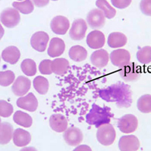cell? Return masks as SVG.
Returning a JSON list of instances; mask_svg holds the SVG:
<instances>
[{
	"label": "cell",
	"instance_id": "44dd1931",
	"mask_svg": "<svg viewBox=\"0 0 151 151\" xmlns=\"http://www.w3.org/2000/svg\"><path fill=\"white\" fill-rule=\"evenodd\" d=\"M21 58V52L16 46H9L2 52V58L10 64H15Z\"/></svg>",
	"mask_w": 151,
	"mask_h": 151
},
{
	"label": "cell",
	"instance_id": "8fae6325",
	"mask_svg": "<svg viewBox=\"0 0 151 151\" xmlns=\"http://www.w3.org/2000/svg\"><path fill=\"white\" fill-rule=\"evenodd\" d=\"M63 137L65 142L70 146H77L83 140V132L74 126L66 129Z\"/></svg>",
	"mask_w": 151,
	"mask_h": 151
},
{
	"label": "cell",
	"instance_id": "3957f363",
	"mask_svg": "<svg viewBox=\"0 0 151 151\" xmlns=\"http://www.w3.org/2000/svg\"><path fill=\"white\" fill-rule=\"evenodd\" d=\"M96 136L100 144L104 146H110L116 139L115 129L110 124H104L98 128Z\"/></svg>",
	"mask_w": 151,
	"mask_h": 151
},
{
	"label": "cell",
	"instance_id": "d6986e66",
	"mask_svg": "<svg viewBox=\"0 0 151 151\" xmlns=\"http://www.w3.org/2000/svg\"><path fill=\"white\" fill-rule=\"evenodd\" d=\"M109 58H110V57L106 50L99 49L91 54V62L94 67L102 68L107 65Z\"/></svg>",
	"mask_w": 151,
	"mask_h": 151
},
{
	"label": "cell",
	"instance_id": "d590c367",
	"mask_svg": "<svg viewBox=\"0 0 151 151\" xmlns=\"http://www.w3.org/2000/svg\"><path fill=\"white\" fill-rule=\"evenodd\" d=\"M140 9L144 15L151 16V0H141Z\"/></svg>",
	"mask_w": 151,
	"mask_h": 151
},
{
	"label": "cell",
	"instance_id": "5bb4252c",
	"mask_svg": "<svg viewBox=\"0 0 151 151\" xmlns=\"http://www.w3.org/2000/svg\"><path fill=\"white\" fill-rule=\"evenodd\" d=\"M50 27L55 34L64 35L70 27V21L64 16H56L51 21Z\"/></svg>",
	"mask_w": 151,
	"mask_h": 151
},
{
	"label": "cell",
	"instance_id": "7bdbcfd3",
	"mask_svg": "<svg viewBox=\"0 0 151 151\" xmlns=\"http://www.w3.org/2000/svg\"><path fill=\"white\" fill-rule=\"evenodd\" d=\"M0 123H1V118H0Z\"/></svg>",
	"mask_w": 151,
	"mask_h": 151
},
{
	"label": "cell",
	"instance_id": "1f68e13d",
	"mask_svg": "<svg viewBox=\"0 0 151 151\" xmlns=\"http://www.w3.org/2000/svg\"><path fill=\"white\" fill-rule=\"evenodd\" d=\"M137 60L142 64H148L151 62V46H144L137 52Z\"/></svg>",
	"mask_w": 151,
	"mask_h": 151
},
{
	"label": "cell",
	"instance_id": "484cf974",
	"mask_svg": "<svg viewBox=\"0 0 151 151\" xmlns=\"http://www.w3.org/2000/svg\"><path fill=\"white\" fill-rule=\"evenodd\" d=\"M13 120L17 125L24 128H29L33 124V119L27 113L17 110L13 116Z\"/></svg>",
	"mask_w": 151,
	"mask_h": 151
},
{
	"label": "cell",
	"instance_id": "4dcf8cb0",
	"mask_svg": "<svg viewBox=\"0 0 151 151\" xmlns=\"http://www.w3.org/2000/svg\"><path fill=\"white\" fill-rule=\"evenodd\" d=\"M22 72L28 76H33L36 73V64L32 59H25L21 64Z\"/></svg>",
	"mask_w": 151,
	"mask_h": 151
},
{
	"label": "cell",
	"instance_id": "9c48e42d",
	"mask_svg": "<svg viewBox=\"0 0 151 151\" xmlns=\"http://www.w3.org/2000/svg\"><path fill=\"white\" fill-rule=\"evenodd\" d=\"M49 36L48 33L43 31L36 32L32 36L30 40V45L33 49L37 52H43L46 50Z\"/></svg>",
	"mask_w": 151,
	"mask_h": 151
},
{
	"label": "cell",
	"instance_id": "4316f807",
	"mask_svg": "<svg viewBox=\"0 0 151 151\" xmlns=\"http://www.w3.org/2000/svg\"><path fill=\"white\" fill-rule=\"evenodd\" d=\"M95 5L100 10L103 12L105 17L107 19H112L115 17L116 11L112 7L106 0H97Z\"/></svg>",
	"mask_w": 151,
	"mask_h": 151
},
{
	"label": "cell",
	"instance_id": "7402d4cb",
	"mask_svg": "<svg viewBox=\"0 0 151 151\" xmlns=\"http://www.w3.org/2000/svg\"><path fill=\"white\" fill-rule=\"evenodd\" d=\"M126 43H127V37L123 33L114 32L109 35L107 44L110 48H121L126 45Z\"/></svg>",
	"mask_w": 151,
	"mask_h": 151
},
{
	"label": "cell",
	"instance_id": "f6af8a7d",
	"mask_svg": "<svg viewBox=\"0 0 151 151\" xmlns=\"http://www.w3.org/2000/svg\"><path fill=\"white\" fill-rule=\"evenodd\" d=\"M0 61H1V57H0Z\"/></svg>",
	"mask_w": 151,
	"mask_h": 151
},
{
	"label": "cell",
	"instance_id": "ffe728a7",
	"mask_svg": "<svg viewBox=\"0 0 151 151\" xmlns=\"http://www.w3.org/2000/svg\"><path fill=\"white\" fill-rule=\"evenodd\" d=\"M13 142L17 147H25L30 143L31 135L29 132L22 129H16L13 132Z\"/></svg>",
	"mask_w": 151,
	"mask_h": 151
},
{
	"label": "cell",
	"instance_id": "e0dca14e",
	"mask_svg": "<svg viewBox=\"0 0 151 151\" xmlns=\"http://www.w3.org/2000/svg\"><path fill=\"white\" fill-rule=\"evenodd\" d=\"M49 125L52 130L58 133H61L65 132L67 129L68 122L64 115L60 113H55L50 117Z\"/></svg>",
	"mask_w": 151,
	"mask_h": 151
},
{
	"label": "cell",
	"instance_id": "83f0119b",
	"mask_svg": "<svg viewBox=\"0 0 151 151\" xmlns=\"http://www.w3.org/2000/svg\"><path fill=\"white\" fill-rule=\"evenodd\" d=\"M33 87L35 90L40 94H45L48 91L49 83L46 78L42 76H36L33 79Z\"/></svg>",
	"mask_w": 151,
	"mask_h": 151
},
{
	"label": "cell",
	"instance_id": "d6a6232c",
	"mask_svg": "<svg viewBox=\"0 0 151 151\" xmlns=\"http://www.w3.org/2000/svg\"><path fill=\"white\" fill-rule=\"evenodd\" d=\"M15 75L12 70L0 71V86L7 87L14 82Z\"/></svg>",
	"mask_w": 151,
	"mask_h": 151
},
{
	"label": "cell",
	"instance_id": "e575fe53",
	"mask_svg": "<svg viewBox=\"0 0 151 151\" xmlns=\"http://www.w3.org/2000/svg\"><path fill=\"white\" fill-rule=\"evenodd\" d=\"M52 60L49 59H45L40 62L39 65V70L42 75H51L52 71Z\"/></svg>",
	"mask_w": 151,
	"mask_h": 151
},
{
	"label": "cell",
	"instance_id": "8d00e7d4",
	"mask_svg": "<svg viewBox=\"0 0 151 151\" xmlns=\"http://www.w3.org/2000/svg\"><path fill=\"white\" fill-rule=\"evenodd\" d=\"M132 1V0H111V2L114 7L119 9H124L129 7Z\"/></svg>",
	"mask_w": 151,
	"mask_h": 151
},
{
	"label": "cell",
	"instance_id": "cb8c5ba5",
	"mask_svg": "<svg viewBox=\"0 0 151 151\" xmlns=\"http://www.w3.org/2000/svg\"><path fill=\"white\" fill-rule=\"evenodd\" d=\"M70 68V63L65 58H55L52 62V71L56 75L62 76L67 73Z\"/></svg>",
	"mask_w": 151,
	"mask_h": 151
},
{
	"label": "cell",
	"instance_id": "74e56055",
	"mask_svg": "<svg viewBox=\"0 0 151 151\" xmlns=\"http://www.w3.org/2000/svg\"><path fill=\"white\" fill-rule=\"evenodd\" d=\"M31 1L33 3V5L39 8L45 7L49 3V0H31Z\"/></svg>",
	"mask_w": 151,
	"mask_h": 151
},
{
	"label": "cell",
	"instance_id": "60d3db41",
	"mask_svg": "<svg viewBox=\"0 0 151 151\" xmlns=\"http://www.w3.org/2000/svg\"><path fill=\"white\" fill-rule=\"evenodd\" d=\"M4 33H5V30H4V28L2 27V24L0 23V40H2V38L3 37Z\"/></svg>",
	"mask_w": 151,
	"mask_h": 151
},
{
	"label": "cell",
	"instance_id": "ac0fdd59",
	"mask_svg": "<svg viewBox=\"0 0 151 151\" xmlns=\"http://www.w3.org/2000/svg\"><path fill=\"white\" fill-rule=\"evenodd\" d=\"M65 50V43L60 38H52L48 48V55L52 58H57L63 55Z\"/></svg>",
	"mask_w": 151,
	"mask_h": 151
},
{
	"label": "cell",
	"instance_id": "2e32d148",
	"mask_svg": "<svg viewBox=\"0 0 151 151\" xmlns=\"http://www.w3.org/2000/svg\"><path fill=\"white\" fill-rule=\"evenodd\" d=\"M86 43L89 48L93 49L102 48L105 44L104 34L99 30L91 31L87 36Z\"/></svg>",
	"mask_w": 151,
	"mask_h": 151
},
{
	"label": "cell",
	"instance_id": "8992f818",
	"mask_svg": "<svg viewBox=\"0 0 151 151\" xmlns=\"http://www.w3.org/2000/svg\"><path fill=\"white\" fill-rule=\"evenodd\" d=\"M138 125V120L135 116L132 114H125L118 121V128L125 134H129L135 132Z\"/></svg>",
	"mask_w": 151,
	"mask_h": 151
},
{
	"label": "cell",
	"instance_id": "f35d334b",
	"mask_svg": "<svg viewBox=\"0 0 151 151\" xmlns=\"http://www.w3.org/2000/svg\"><path fill=\"white\" fill-rule=\"evenodd\" d=\"M73 151H92L91 148L88 145L83 144V145H79V146L76 147V148L73 150Z\"/></svg>",
	"mask_w": 151,
	"mask_h": 151
},
{
	"label": "cell",
	"instance_id": "d4e9b609",
	"mask_svg": "<svg viewBox=\"0 0 151 151\" xmlns=\"http://www.w3.org/2000/svg\"><path fill=\"white\" fill-rule=\"evenodd\" d=\"M69 56L76 62H82L88 57V52L86 48L80 45H74L69 50Z\"/></svg>",
	"mask_w": 151,
	"mask_h": 151
},
{
	"label": "cell",
	"instance_id": "ba28073f",
	"mask_svg": "<svg viewBox=\"0 0 151 151\" xmlns=\"http://www.w3.org/2000/svg\"><path fill=\"white\" fill-rule=\"evenodd\" d=\"M105 16L100 9H92L88 12L86 17L88 26L94 29H101L105 24Z\"/></svg>",
	"mask_w": 151,
	"mask_h": 151
},
{
	"label": "cell",
	"instance_id": "277c9868",
	"mask_svg": "<svg viewBox=\"0 0 151 151\" xmlns=\"http://www.w3.org/2000/svg\"><path fill=\"white\" fill-rule=\"evenodd\" d=\"M0 21L8 28L16 27L21 21L19 12L14 8H6L0 14Z\"/></svg>",
	"mask_w": 151,
	"mask_h": 151
},
{
	"label": "cell",
	"instance_id": "7a4b0ae2",
	"mask_svg": "<svg viewBox=\"0 0 151 151\" xmlns=\"http://www.w3.org/2000/svg\"><path fill=\"white\" fill-rule=\"evenodd\" d=\"M113 114L109 107H101L97 104H93L92 108L86 116V122L96 128L104 124L110 123Z\"/></svg>",
	"mask_w": 151,
	"mask_h": 151
},
{
	"label": "cell",
	"instance_id": "836d02e7",
	"mask_svg": "<svg viewBox=\"0 0 151 151\" xmlns=\"http://www.w3.org/2000/svg\"><path fill=\"white\" fill-rule=\"evenodd\" d=\"M13 111L14 108L10 103L4 100H0V116L7 118L12 115Z\"/></svg>",
	"mask_w": 151,
	"mask_h": 151
},
{
	"label": "cell",
	"instance_id": "ee69618b",
	"mask_svg": "<svg viewBox=\"0 0 151 151\" xmlns=\"http://www.w3.org/2000/svg\"><path fill=\"white\" fill-rule=\"evenodd\" d=\"M17 1H22V0H17Z\"/></svg>",
	"mask_w": 151,
	"mask_h": 151
},
{
	"label": "cell",
	"instance_id": "7c38bea8",
	"mask_svg": "<svg viewBox=\"0 0 151 151\" xmlns=\"http://www.w3.org/2000/svg\"><path fill=\"white\" fill-rule=\"evenodd\" d=\"M30 79L24 76H20L13 83L12 90L16 96L22 97L24 94H27L30 88Z\"/></svg>",
	"mask_w": 151,
	"mask_h": 151
},
{
	"label": "cell",
	"instance_id": "6da1fadb",
	"mask_svg": "<svg viewBox=\"0 0 151 151\" xmlns=\"http://www.w3.org/2000/svg\"><path fill=\"white\" fill-rule=\"evenodd\" d=\"M99 96L107 102H114L119 108H128L132 104L130 86L117 83L99 91Z\"/></svg>",
	"mask_w": 151,
	"mask_h": 151
},
{
	"label": "cell",
	"instance_id": "f546056e",
	"mask_svg": "<svg viewBox=\"0 0 151 151\" xmlns=\"http://www.w3.org/2000/svg\"><path fill=\"white\" fill-rule=\"evenodd\" d=\"M137 107L143 113H151V94H144L137 100Z\"/></svg>",
	"mask_w": 151,
	"mask_h": 151
},
{
	"label": "cell",
	"instance_id": "ab89813d",
	"mask_svg": "<svg viewBox=\"0 0 151 151\" xmlns=\"http://www.w3.org/2000/svg\"><path fill=\"white\" fill-rule=\"evenodd\" d=\"M20 151H38L36 149L33 147H26L22 148Z\"/></svg>",
	"mask_w": 151,
	"mask_h": 151
},
{
	"label": "cell",
	"instance_id": "f1b7e54d",
	"mask_svg": "<svg viewBox=\"0 0 151 151\" xmlns=\"http://www.w3.org/2000/svg\"><path fill=\"white\" fill-rule=\"evenodd\" d=\"M14 9L24 14H30L34 10V5L31 0H24L22 2H14L12 3Z\"/></svg>",
	"mask_w": 151,
	"mask_h": 151
},
{
	"label": "cell",
	"instance_id": "4fadbf2b",
	"mask_svg": "<svg viewBox=\"0 0 151 151\" xmlns=\"http://www.w3.org/2000/svg\"><path fill=\"white\" fill-rule=\"evenodd\" d=\"M120 151H137L140 147V141L134 135H124L118 143Z\"/></svg>",
	"mask_w": 151,
	"mask_h": 151
},
{
	"label": "cell",
	"instance_id": "30bf717a",
	"mask_svg": "<svg viewBox=\"0 0 151 151\" xmlns=\"http://www.w3.org/2000/svg\"><path fill=\"white\" fill-rule=\"evenodd\" d=\"M87 29V24L83 19H76L73 22L70 30V36L73 40H82L86 36Z\"/></svg>",
	"mask_w": 151,
	"mask_h": 151
},
{
	"label": "cell",
	"instance_id": "5b68a950",
	"mask_svg": "<svg viewBox=\"0 0 151 151\" xmlns=\"http://www.w3.org/2000/svg\"><path fill=\"white\" fill-rule=\"evenodd\" d=\"M119 73L126 82H134L141 77L142 71L141 67L136 65L135 63H129L128 65L122 67Z\"/></svg>",
	"mask_w": 151,
	"mask_h": 151
},
{
	"label": "cell",
	"instance_id": "52a82bcc",
	"mask_svg": "<svg viewBox=\"0 0 151 151\" xmlns=\"http://www.w3.org/2000/svg\"><path fill=\"white\" fill-rule=\"evenodd\" d=\"M110 58L113 65L122 68L130 63L131 55L127 50L119 48L114 50L110 53Z\"/></svg>",
	"mask_w": 151,
	"mask_h": 151
},
{
	"label": "cell",
	"instance_id": "b9f144b4",
	"mask_svg": "<svg viewBox=\"0 0 151 151\" xmlns=\"http://www.w3.org/2000/svg\"><path fill=\"white\" fill-rule=\"evenodd\" d=\"M52 1H58V0H52Z\"/></svg>",
	"mask_w": 151,
	"mask_h": 151
},
{
	"label": "cell",
	"instance_id": "603a6c76",
	"mask_svg": "<svg viewBox=\"0 0 151 151\" xmlns=\"http://www.w3.org/2000/svg\"><path fill=\"white\" fill-rule=\"evenodd\" d=\"M13 126L9 122H4L0 123V144L5 145L9 144L13 136Z\"/></svg>",
	"mask_w": 151,
	"mask_h": 151
},
{
	"label": "cell",
	"instance_id": "9a60e30c",
	"mask_svg": "<svg viewBox=\"0 0 151 151\" xmlns=\"http://www.w3.org/2000/svg\"><path fill=\"white\" fill-rule=\"evenodd\" d=\"M17 105L21 109L29 112H34L38 107L37 98L33 93L29 92L26 96H22L18 98L17 101Z\"/></svg>",
	"mask_w": 151,
	"mask_h": 151
}]
</instances>
